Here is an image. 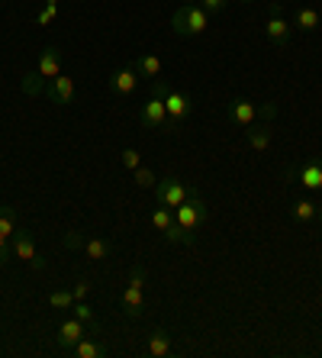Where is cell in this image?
<instances>
[{"label": "cell", "mask_w": 322, "mask_h": 358, "mask_svg": "<svg viewBox=\"0 0 322 358\" xmlns=\"http://www.w3.org/2000/svg\"><path fill=\"white\" fill-rule=\"evenodd\" d=\"M174 223V210H168V207H158L155 213H152V226H155L158 233H165L168 226Z\"/></svg>", "instance_id": "26"}, {"label": "cell", "mask_w": 322, "mask_h": 358, "mask_svg": "<svg viewBox=\"0 0 322 358\" xmlns=\"http://www.w3.org/2000/svg\"><path fill=\"white\" fill-rule=\"evenodd\" d=\"M155 191V200L158 207H168V210H177L184 203V200L190 197V194H197L193 187H190L187 181H181L177 175H168V178H158V184L152 187Z\"/></svg>", "instance_id": "3"}, {"label": "cell", "mask_w": 322, "mask_h": 358, "mask_svg": "<svg viewBox=\"0 0 322 358\" xmlns=\"http://www.w3.org/2000/svg\"><path fill=\"white\" fill-rule=\"evenodd\" d=\"M87 336V323H81L78 317L65 320V323H58V349L61 352H71L78 342Z\"/></svg>", "instance_id": "10"}, {"label": "cell", "mask_w": 322, "mask_h": 358, "mask_svg": "<svg viewBox=\"0 0 322 358\" xmlns=\"http://www.w3.org/2000/svg\"><path fill=\"white\" fill-rule=\"evenodd\" d=\"M210 26V13L200 3H184V7L174 10L171 17V29L174 36H181V39H193V36H203Z\"/></svg>", "instance_id": "1"}, {"label": "cell", "mask_w": 322, "mask_h": 358, "mask_svg": "<svg viewBox=\"0 0 322 358\" xmlns=\"http://www.w3.org/2000/svg\"><path fill=\"white\" fill-rule=\"evenodd\" d=\"M10 255H13V249H10L7 242H0V268H3V265L10 262Z\"/></svg>", "instance_id": "34"}, {"label": "cell", "mask_w": 322, "mask_h": 358, "mask_svg": "<svg viewBox=\"0 0 322 358\" xmlns=\"http://www.w3.org/2000/svg\"><path fill=\"white\" fill-rule=\"evenodd\" d=\"M49 303L55 310H71V307H75V294L65 291V287H58V291L49 294Z\"/></svg>", "instance_id": "25"}, {"label": "cell", "mask_w": 322, "mask_h": 358, "mask_svg": "<svg viewBox=\"0 0 322 358\" xmlns=\"http://www.w3.org/2000/svg\"><path fill=\"white\" fill-rule=\"evenodd\" d=\"M287 181H300L306 191H322V159H309L303 165H290Z\"/></svg>", "instance_id": "8"}, {"label": "cell", "mask_w": 322, "mask_h": 358, "mask_svg": "<svg viewBox=\"0 0 322 358\" xmlns=\"http://www.w3.org/2000/svg\"><path fill=\"white\" fill-rule=\"evenodd\" d=\"M139 123L145 126V129H165V133H171V123H168L165 100L152 94V97L139 107Z\"/></svg>", "instance_id": "7"}, {"label": "cell", "mask_w": 322, "mask_h": 358, "mask_svg": "<svg viewBox=\"0 0 322 358\" xmlns=\"http://www.w3.org/2000/svg\"><path fill=\"white\" fill-rule=\"evenodd\" d=\"M265 113V120H274L277 117V103H265V110L258 107V103H251L248 97H232L229 103H226V117H229V123H235V126H251L258 117Z\"/></svg>", "instance_id": "2"}, {"label": "cell", "mask_w": 322, "mask_h": 358, "mask_svg": "<svg viewBox=\"0 0 322 358\" xmlns=\"http://www.w3.org/2000/svg\"><path fill=\"white\" fill-rule=\"evenodd\" d=\"M133 175H136V184H139V187H155V184H158V175L152 171V168H142L139 165Z\"/></svg>", "instance_id": "28"}, {"label": "cell", "mask_w": 322, "mask_h": 358, "mask_svg": "<svg viewBox=\"0 0 322 358\" xmlns=\"http://www.w3.org/2000/svg\"><path fill=\"white\" fill-rule=\"evenodd\" d=\"M245 136H248V145L255 152H268L274 142V126L271 123H251V126H245Z\"/></svg>", "instance_id": "15"}, {"label": "cell", "mask_w": 322, "mask_h": 358, "mask_svg": "<svg viewBox=\"0 0 322 358\" xmlns=\"http://www.w3.org/2000/svg\"><path fill=\"white\" fill-rule=\"evenodd\" d=\"M10 249H13V255H17V259H23L26 265H33L36 271H42V268H45V259H39L33 236L26 233V229H17V233H13V239H10Z\"/></svg>", "instance_id": "9"}, {"label": "cell", "mask_w": 322, "mask_h": 358, "mask_svg": "<svg viewBox=\"0 0 322 358\" xmlns=\"http://www.w3.org/2000/svg\"><path fill=\"white\" fill-rule=\"evenodd\" d=\"M316 203L313 200H297V203H293V207H290V217L297 220V223H313L316 220Z\"/></svg>", "instance_id": "23"}, {"label": "cell", "mask_w": 322, "mask_h": 358, "mask_svg": "<svg viewBox=\"0 0 322 358\" xmlns=\"http://www.w3.org/2000/svg\"><path fill=\"white\" fill-rule=\"evenodd\" d=\"M142 310H145V297H142V287H126L123 291V313L129 320H139L142 317Z\"/></svg>", "instance_id": "16"}, {"label": "cell", "mask_w": 322, "mask_h": 358, "mask_svg": "<svg viewBox=\"0 0 322 358\" xmlns=\"http://www.w3.org/2000/svg\"><path fill=\"white\" fill-rule=\"evenodd\" d=\"M316 220H319V223H322V207H319V210H316Z\"/></svg>", "instance_id": "35"}, {"label": "cell", "mask_w": 322, "mask_h": 358, "mask_svg": "<svg viewBox=\"0 0 322 358\" xmlns=\"http://www.w3.org/2000/svg\"><path fill=\"white\" fill-rule=\"evenodd\" d=\"M36 71H39L42 81H52V78L61 75V49H58V45H45V49L39 52Z\"/></svg>", "instance_id": "11"}, {"label": "cell", "mask_w": 322, "mask_h": 358, "mask_svg": "<svg viewBox=\"0 0 322 358\" xmlns=\"http://www.w3.org/2000/svg\"><path fill=\"white\" fill-rule=\"evenodd\" d=\"M136 87H139V71H136L133 65L119 68V71L110 78V91L119 94V97H129V94H136Z\"/></svg>", "instance_id": "13"}, {"label": "cell", "mask_w": 322, "mask_h": 358, "mask_svg": "<svg viewBox=\"0 0 322 358\" xmlns=\"http://www.w3.org/2000/svg\"><path fill=\"white\" fill-rule=\"evenodd\" d=\"M290 33H293V26H290V20L284 17L281 3H277V0H271V20L265 23V36H268V42H274L277 49H284V45L290 42Z\"/></svg>", "instance_id": "6"}, {"label": "cell", "mask_w": 322, "mask_h": 358, "mask_svg": "<svg viewBox=\"0 0 322 358\" xmlns=\"http://www.w3.org/2000/svg\"><path fill=\"white\" fill-rule=\"evenodd\" d=\"M129 284H133V287H145V265H142V262H136V265L129 268Z\"/></svg>", "instance_id": "31"}, {"label": "cell", "mask_w": 322, "mask_h": 358, "mask_svg": "<svg viewBox=\"0 0 322 358\" xmlns=\"http://www.w3.org/2000/svg\"><path fill=\"white\" fill-rule=\"evenodd\" d=\"M23 91L29 94V97H39V94H45V81L39 78V71H26V75H23Z\"/></svg>", "instance_id": "24"}, {"label": "cell", "mask_w": 322, "mask_h": 358, "mask_svg": "<svg viewBox=\"0 0 322 358\" xmlns=\"http://www.w3.org/2000/svg\"><path fill=\"white\" fill-rule=\"evenodd\" d=\"M149 355L152 358L171 355V333H168V329H155V333L149 336Z\"/></svg>", "instance_id": "19"}, {"label": "cell", "mask_w": 322, "mask_h": 358, "mask_svg": "<svg viewBox=\"0 0 322 358\" xmlns=\"http://www.w3.org/2000/svg\"><path fill=\"white\" fill-rule=\"evenodd\" d=\"M91 287H94V284L87 281V278H81V281H78L75 287H71V294H75V300H87V294H91Z\"/></svg>", "instance_id": "33"}, {"label": "cell", "mask_w": 322, "mask_h": 358, "mask_svg": "<svg viewBox=\"0 0 322 358\" xmlns=\"http://www.w3.org/2000/svg\"><path fill=\"white\" fill-rule=\"evenodd\" d=\"M239 3H255V0H239Z\"/></svg>", "instance_id": "36"}, {"label": "cell", "mask_w": 322, "mask_h": 358, "mask_svg": "<svg viewBox=\"0 0 322 358\" xmlns=\"http://www.w3.org/2000/svg\"><path fill=\"white\" fill-rule=\"evenodd\" d=\"M17 207H0V242H7L10 245V239H13V233H17L20 226H17Z\"/></svg>", "instance_id": "20"}, {"label": "cell", "mask_w": 322, "mask_h": 358, "mask_svg": "<svg viewBox=\"0 0 322 358\" xmlns=\"http://www.w3.org/2000/svg\"><path fill=\"white\" fill-rule=\"evenodd\" d=\"M207 220H210V207L200 194H190L181 207L174 210V223L181 226L184 233H193V229H200V226H207Z\"/></svg>", "instance_id": "4"}, {"label": "cell", "mask_w": 322, "mask_h": 358, "mask_svg": "<svg viewBox=\"0 0 322 358\" xmlns=\"http://www.w3.org/2000/svg\"><path fill=\"white\" fill-rule=\"evenodd\" d=\"M197 3H200L203 10H207L210 17H213V13H223V10L229 7V0H197Z\"/></svg>", "instance_id": "32"}, {"label": "cell", "mask_w": 322, "mask_h": 358, "mask_svg": "<svg viewBox=\"0 0 322 358\" xmlns=\"http://www.w3.org/2000/svg\"><path fill=\"white\" fill-rule=\"evenodd\" d=\"M71 352H75L78 358H107L110 355V345H107V342H100V339H87V336H84V339L78 342Z\"/></svg>", "instance_id": "17"}, {"label": "cell", "mask_w": 322, "mask_h": 358, "mask_svg": "<svg viewBox=\"0 0 322 358\" xmlns=\"http://www.w3.org/2000/svg\"><path fill=\"white\" fill-rule=\"evenodd\" d=\"M165 239H168V242H181V245H193V233H184L177 223H171V226L165 229Z\"/></svg>", "instance_id": "27"}, {"label": "cell", "mask_w": 322, "mask_h": 358, "mask_svg": "<svg viewBox=\"0 0 322 358\" xmlns=\"http://www.w3.org/2000/svg\"><path fill=\"white\" fill-rule=\"evenodd\" d=\"M319 23H322V17L316 13L313 7H300L297 17H293V26H297L300 33H316V29H319Z\"/></svg>", "instance_id": "21"}, {"label": "cell", "mask_w": 322, "mask_h": 358, "mask_svg": "<svg viewBox=\"0 0 322 358\" xmlns=\"http://www.w3.org/2000/svg\"><path fill=\"white\" fill-rule=\"evenodd\" d=\"M133 68L139 71V78H149V81H155V78H161V59L158 55H152V52H145V55H139V59L133 62Z\"/></svg>", "instance_id": "18"}, {"label": "cell", "mask_w": 322, "mask_h": 358, "mask_svg": "<svg viewBox=\"0 0 322 358\" xmlns=\"http://www.w3.org/2000/svg\"><path fill=\"white\" fill-rule=\"evenodd\" d=\"M45 97L52 100V103H71L75 100V78H68V75H58L52 78L49 84H45Z\"/></svg>", "instance_id": "12"}, {"label": "cell", "mask_w": 322, "mask_h": 358, "mask_svg": "<svg viewBox=\"0 0 322 358\" xmlns=\"http://www.w3.org/2000/svg\"><path fill=\"white\" fill-rule=\"evenodd\" d=\"M161 100H165V110H168V123H171V133H177V126L184 123V120L190 117V110H193V103H190V94L181 91V87H171L168 84V91L161 94Z\"/></svg>", "instance_id": "5"}, {"label": "cell", "mask_w": 322, "mask_h": 358, "mask_svg": "<svg viewBox=\"0 0 322 358\" xmlns=\"http://www.w3.org/2000/svg\"><path fill=\"white\" fill-rule=\"evenodd\" d=\"M81 252H84V259L103 262V259H110V255L116 252V245H113L110 239H103V236H84Z\"/></svg>", "instance_id": "14"}, {"label": "cell", "mask_w": 322, "mask_h": 358, "mask_svg": "<svg viewBox=\"0 0 322 358\" xmlns=\"http://www.w3.org/2000/svg\"><path fill=\"white\" fill-rule=\"evenodd\" d=\"M119 162H123V168H129V171H136V168L142 165V155H139V149H123V152H119Z\"/></svg>", "instance_id": "29"}, {"label": "cell", "mask_w": 322, "mask_h": 358, "mask_svg": "<svg viewBox=\"0 0 322 358\" xmlns=\"http://www.w3.org/2000/svg\"><path fill=\"white\" fill-rule=\"evenodd\" d=\"M187 3H197V0H187Z\"/></svg>", "instance_id": "37"}, {"label": "cell", "mask_w": 322, "mask_h": 358, "mask_svg": "<svg viewBox=\"0 0 322 358\" xmlns=\"http://www.w3.org/2000/svg\"><path fill=\"white\" fill-rule=\"evenodd\" d=\"M71 317H78L81 323H87V329L100 336V323H97V317H94V310L87 307V300H75V307H71Z\"/></svg>", "instance_id": "22"}, {"label": "cell", "mask_w": 322, "mask_h": 358, "mask_svg": "<svg viewBox=\"0 0 322 358\" xmlns=\"http://www.w3.org/2000/svg\"><path fill=\"white\" fill-rule=\"evenodd\" d=\"M55 17H58V0H45V7L39 10V17H36V20H39L42 26H49Z\"/></svg>", "instance_id": "30"}]
</instances>
